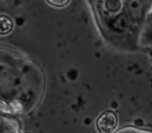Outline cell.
Returning <instances> with one entry per match:
<instances>
[{
  "label": "cell",
  "mask_w": 152,
  "mask_h": 133,
  "mask_svg": "<svg viewBox=\"0 0 152 133\" xmlns=\"http://www.w3.org/2000/svg\"><path fill=\"white\" fill-rule=\"evenodd\" d=\"M43 74L25 55L1 47L0 95L3 113L20 114L36 107L43 93Z\"/></svg>",
  "instance_id": "1"
},
{
  "label": "cell",
  "mask_w": 152,
  "mask_h": 133,
  "mask_svg": "<svg viewBox=\"0 0 152 133\" xmlns=\"http://www.w3.org/2000/svg\"><path fill=\"white\" fill-rule=\"evenodd\" d=\"M151 7L148 0H125V11L134 25H142Z\"/></svg>",
  "instance_id": "2"
},
{
  "label": "cell",
  "mask_w": 152,
  "mask_h": 133,
  "mask_svg": "<svg viewBox=\"0 0 152 133\" xmlns=\"http://www.w3.org/2000/svg\"><path fill=\"white\" fill-rule=\"evenodd\" d=\"M107 19L108 29L116 36H122V34L127 33L131 29L132 25H134L125 9L122 13L118 14L116 16H113V17H110Z\"/></svg>",
  "instance_id": "3"
},
{
  "label": "cell",
  "mask_w": 152,
  "mask_h": 133,
  "mask_svg": "<svg viewBox=\"0 0 152 133\" xmlns=\"http://www.w3.org/2000/svg\"><path fill=\"white\" fill-rule=\"evenodd\" d=\"M96 127L99 133H116L118 128V118L114 111L103 112L96 121Z\"/></svg>",
  "instance_id": "4"
},
{
  "label": "cell",
  "mask_w": 152,
  "mask_h": 133,
  "mask_svg": "<svg viewBox=\"0 0 152 133\" xmlns=\"http://www.w3.org/2000/svg\"><path fill=\"white\" fill-rule=\"evenodd\" d=\"M137 43L141 47L152 46V7L142 23Z\"/></svg>",
  "instance_id": "5"
},
{
  "label": "cell",
  "mask_w": 152,
  "mask_h": 133,
  "mask_svg": "<svg viewBox=\"0 0 152 133\" xmlns=\"http://www.w3.org/2000/svg\"><path fill=\"white\" fill-rule=\"evenodd\" d=\"M125 9V0H104L102 11L106 19L122 13Z\"/></svg>",
  "instance_id": "6"
},
{
  "label": "cell",
  "mask_w": 152,
  "mask_h": 133,
  "mask_svg": "<svg viewBox=\"0 0 152 133\" xmlns=\"http://www.w3.org/2000/svg\"><path fill=\"white\" fill-rule=\"evenodd\" d=\"M1 133H20L19 124L13 118L1 116Z\"/></svg>",
  "instance_id": "7"
},
{
  "label": "cell",
  "mask_w": 152,
  "mask_h": 133,
  "mask_svg": "<svg viewBox=\"0 0 152 133\" xmlns=\"http://www.w3.org/2000/svg\"><path fill=\"white\" fill-rule=\"evenodd\" d=\"M12 28H13V22H12L11 18L2 16L1 17V33L4 36L7 32L11 31Z\"/></svg>",
  "instance_id": "8"
},
{
  "label": "cell",
  "mask_w": 152,
  "mask_h": 133,
  "mask_svg": "<svg viewBox=\"0 0 152 133\" xmlns=\"http://www.w3.org/2000/svg\"><path fill=\"white\" fill-rule=\"evenodd\" d=\"M46 2L55 9H63L71 2V0H46Z\"/></svg>",
  "instance_id": "9"
}]
</instances>
